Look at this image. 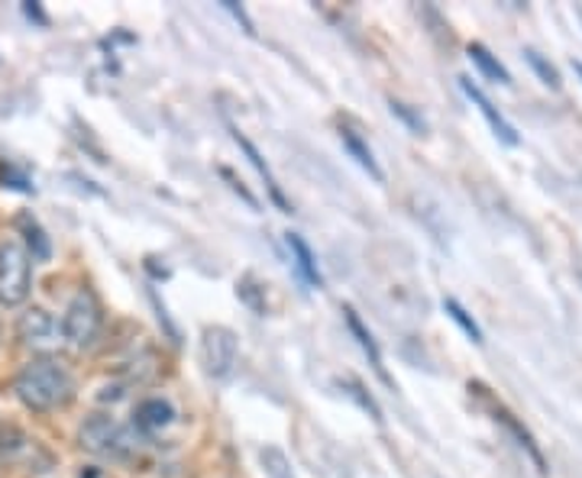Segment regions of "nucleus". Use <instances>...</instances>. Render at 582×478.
<instances>
[{
  "label": "nucleus",
  "mask_w": 582,
  "mask_h": 478,
  "mask_svg": "<svg viewBox=\"0 0 582 478\" xmlns=\"http://www.w3.org/2000/svg\"><path fill=\"white\" fill-rule=\"evenodd\" d=\"M13 392L27 411L49 414L75 397V379L59 359H33L13 379Z\"/></svg>",
  "instance_id": "obj_1"
},
{
  "label": "nucleus",
  "mask_w": 582,
  "mask_h": 478,
  "mask_svg": "<svg viewBox=\"0 0 582 478\" xmlns=\"http://www.w3.org/2000/svg\"><path fill=\"white\" fill-rule=\"evenodd\" d=\"M78 443H82V449H88L91 456L110 459V463H127L139 449V436L107 414H91L78 431Z\"/></svg>",
  "instance_id": "obj_2"
},
{
  "label": "nucleus",
  "mask_w": 582,
  "mask_h": 478,
  "mask_svg": "<svg viewBox=\"0 0 582 478\" xmlns=\"http://www.w3.org/2000/svg\"><path fill=\"white\" fill-rule=\"evenodd\" d=\"M100 327H104V310H100V301L97 295L82 288L68 307H65V317H62V337L65 343L75 349H88L97 343L100 337Z\"/></svg>",
  "instance_id": "obj_3"
},
{
  "label": "nucleus",
  "mask_w": 582,
  "mask_h": 478,
  "mask_svg": "<svg viewBox=\"0 0 582 478\" xmlns=\"http://www.w3.org/2000/svg\"><path fill=\"white\" fill-rule=\"evenodd\" d=\"M33 288V259L27 246L7 240L0 246V305L20 307Z\"/></svg>",
  "instance_id": "obj_4"
},
{
  "label": "nucleus",
  "mask_w": 582,
  "mask_h": 478,
  "mask_svg": "<svg viewBox=\"0 0 582 478\" xmlns=\"http://www.w3.org/2000/svg\"><path fill=\"white\" fill-rule=\"evenodd\" d=\"M236 355H240V340L230 327H208L201 333L198 362H201L208 379H214V382L226 379L236 365Z\"/></svg>",
  "instance_id": "obj_5"
},
{
  "label": "nucleus",
  "mask_w": 582,
  "mask_h": 478,
  "mask_svg": "<svg viewBox=\"0 0 582 478\" xmlns=\"http://www.w3.org/2000/svg\"><path fill=\"white\" fill-rule=\"evenodd\" d=\"M459 87H463V91H466V97H469V100L479 107V114L489 120L493 132L498 136V139H501V142H505V146H518V142H521V139H518V132H515V127H511V124H508V120L498 114V107H495L493 100H489V97H486L479 87L473 85L469 78H459Z\"/></svg>",
  "instance_id": "obj_6"
},
{
  "label": "nucleus",
  "mask_w": 582,
  "mask_h": 478,
  "mask_svg": "<svg viewBox=\"0 0 582 478\" xmlns=\"http://www.w3.org/2000/svg\"><path fill=\"white\" fill-rule=\"evenodd\" d=\"M17 337L23 340V347L43 349L55 340V323L43 307H30L17 323Z\"/></svg>",
  "instance_id": "obj_7"
},
{
  "label": "nucleus",
  "mask_w": 582,
  "mask_h": 478,
  "mask_svg": "<svg viewBox=\"0 0 582 478\" xmlns=\"http://www.w3.org/2000/svg\"><path fill=\"white\" fill-rule=\"evenodd\" d=\"M343 320H347V327H350V333L357 337L359 349L369 355V365L375 369V375L385 382V385H392V379H389V372H385V362H382V352H379V347H375V340H372V333L362 327V320H359V314L353 310V307H343Z\"/></svg>",
  "instance_id": "obj_8"
},
{
  "label": "nucleus",
  "mask_w": 582,
  "mask_h": 478,
  "mask_svg": "<svg viewBox=\"0 0 582 478\" xmlns=\"http://www.w3.org/2000/svg\"><path fill=\"white\" fill-rule=\"evenodd\" d=\"M172 417H176V411H172L169 401H162V397H146V401L136 407V431H142V434H156V431L169 427Z\"/></svg>",
  "instance_id": "obj_9"
},
{
  "label": "nucleus",
  "mask_w": 582,
  "mask_h": 478,
  "mask_svg": "<svg viewBox=\"0 0 582 478\" xmlns=\"http://www.w3.org/2000/svg\"><path fill=\"white\" fill-rule=\"evenodd\" d=\"M233 139H236V146H240V149H243V152L250 156V162H253V169H256V172L263 174V181H266V188H269L272 201H275V204H278L282 211H292V208H288V201H285V194H282V188H278V181H275V174H272L269 172V166L263 162V156H260V149H256V146H253V142H250L246 136H240V130H233Z\"/></svg>",
  "instance_id": "obj_10"
},
{
  "label": "nucleus",
  "mask_w": 582,
  "mask_h": 478,
  "mask_svg": "<svg viewBox=\"0 0 582 478\" xmlns=\"http://www.w3.org/2000/svg\"><path fill=\"white\" fill-rule=\"evenodd\" d=\"M288 249H292V256H295V265H298L301 278H305L311 288H320L324 278H320V268H317V259H314L311 246H308L298 233H288Z\"/></svg>",
  "instance_id": "obj_11"
},
{
  "label": "nucleus",
  "mask_w": 582,
  "mask_h": 478,
  "mask_svg": "<svg viewBox=\"0 0 582 478\" xmlns=\"http://www.w3.org/2000/svg\"><path fill=\"white\" fill-rule=\"evenodd\" d=\"M495 421H501L505 424V431L508 434L515 436L518 439V446L521 449H528V456L535 459V466H538V472H547V463H543V456H540V449H538V443H535V436L528 434L518 421H515V414H508L505 407H495Z\"/></svg>",
  "instance_id": "obj_12"
},
{
  "label": "nucleus",
  "mask_w": 582,
  "mask_h": 478,
  "mask_svg": "<svg viewBox=\"0 0 582 478\" xmlns=\"http://www.w3.org/2000/svg\"><path fill=\"white\" fill-rule=\"evenodd\" d=\"M466 52H469L473 65H476V68H479V72H483V75H486L489 82H495V85H511V75H508V68H505V65H501V62L495 59V55L489 52V49H486V45L473 43L469 49H466Z\"/></svg>",
  "instance_id": "obj_13"
},
{
  "label": "nucleus",
  "mask_w": 582,
  "mask_h": 478,
  "mask_svg": "<svg viewBox=\"0 0 582 478\" xmlns=\"http://www.w3.org/2000/svg\"><path fill=\"white\" fill-rule=\"evenodd\" d=\"M340 142H343V149L357 159V166L359 169H366V172L372 174L375 181H382L385 174H382V169H379V162L372 159V149L359 139L357 132L353 130H340Z\"/></svg>",
  "instance_id": "obj_14"
},
{
  "label": "nucleus",
  "mask_w": 582,
  "mask_h": 478,
  "mask_svg": "<svg viewBox=\"0 0 582 478\" xmlns=\"http://www.w3.org/2000/svg\"><path fill=\"white\" fill-rule=\"evenodd\" d=\"M260 463H263V472H266V478H295L288 456H285L278 446H266V449H260Z\"/></svg>",
  "instance_id": "obj_15"
},
{
  "label": "nucleus",
  "mask_w": 582,
  "mask_h": 478,
  "mask_svg": "<svg viewBox=\"0 0 582 478\" xmlns=\"http://www.w3.org/2000/svg\"><path fill=\"white\" fill-rule=\"evenodd\" d=\"M444 310H447L449 320H453V323H456V327H459V330H463L473 343H483V330H479V323L466 314V307L459 305L456 298H447V301H444Z\"/></svg>",
  "instance_id": "obj_16"
},
{
  "label": "nucleus",
  "mask_w": 582,
  "mask_h": 478,
  "mask_svg": "<svg viewBox=\"0 0 582 478\" xmlns=\"http://www.w3.org/2000/svg\"><path fill=\"white\" fill-rule=\"evenodd\" d=\"M20 226L27 230V236H30V249H33V259H49V240H45V233L40 230V223L30 217L20 220Z\"/></svg>",
  "instance_id": "obj_17"
},
{
  "label": "nucleus",
  "mask_w": 582,
  "mask_h": 478,
  "mask_svg": "<svg viewBox=\"0 0 582 478\" xmlns=\"http://www.w3.org/2000/svg\"><path fill=\"white\" fill-rule=\"evenodd\" d=\"M525 59L531 62V68L538 72L540 82H543V85L560 87V72H557V68H553V65H550V62H547V59H543L540 52H535V49H528V52H525Z\"/></svg>",
  "instance_id": "obj_18"
},
{
  "label": "nucleus",
  "mask_w": 582,
  "mask_h": 478,
  "mask_svg": "<svg viewBox=\"0 0 582 478\" xmlns=\"http://www.w3.org/2000/svg\"><path fill=\"white\" fill-rule=\"evenodd\" d=\"M343 385L350 389L347 394H350V397H357L359 404H362V411H369V414H372V421H382V411H379V404H375V401H372L369 394H362V385H359V382H353V379H347Z\"/></svg>",
  "instance_id": "obj_19"
},
{
  "label": "nucleus",
  "mask_w": 582,
  "mask_h": 478,
  "mask_svg": "<svg viewBox=\"0 0 582 478\" xmlns=\"http://www.w3.org/2000/svg\"><path fill=\"white\" fill-rule=\"evenodd\" d=\"M392 114H399L404 124L411 127V130H417V132L424 130V124H421V120H417V117H414V114H411V110H408L404 104H395V100H392Z\"/></svg>",
  "instance_id": "obj_20"
},
{
  "label": "nucleus",
  "mask_w": 582,
  "mask_h": 478,
  "mask_svg": "<svg viewBox=\"0 0 582 478\" xmlns=\"http://www.w3.org/2000/svg\"><path fill=\"white\" fill-rule=\"evenodd\" d=\"M224 7H226V10H230V13H233V17H236V20H240V23H243V30H246L250 36L256 33V30H253V20H250V17L243 13V7H236L233 0H224Z\"/></svg>",
  "instance_id": "obj_21"
},
{
  "label": "nucleus",
  "mask_w": 582,
  "mask_h": 478,
  "mask_svg": "<svg viewBox=\"0 0 582 478\" xmlns=\"http://www.w3.org/2000/svg\"><path fill=\"white\" fill-rule=\"evenodd\" d=\"M82 478H97V472H94V469H91V472H85V476Z\"/></svg>",
  "instance_id": "obj_22"
},
{
  "label": "nucleus",
  "mask_w": 582,
  "mask_h": 478,
  "mask_svg": "<svg viewBox=\"0 0 582 478\" xmlns=\"http://www.w3.org/2000/svg\"><path fill=\"white\" fill-rule=\"evenodd\" d=\"M576 75H580V78H582V62H576Z\"/></svg>",
  "instance_id": "obj_23"
}]
</instances>
